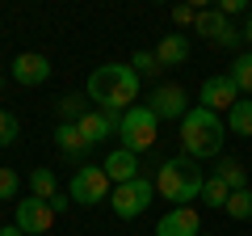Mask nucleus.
Listing matches in <instances>:
<instances>
[{"label":"nucleus","mask_w":252,"mask_h":236,"mask_svg":"<svg viewBox=\"0 0 252 236\" xmlns=\"http://www.w3.org/2000/svg\"><path fill=\"white\" fill-rule=\"evenodd\" d=\"M89 97L97 101L101 110H109V114H126V110L135 106V97H139V72L130 64H101V68H93V76H89Z\"/></svg>","instance_id":"obj_1"},{"label":"nucleus","mask_w":252,"mask_h":236,"mask_svg":"<svg viewBox=\"0 0 252 236\" xmlns=\"http://www.w3.org/2000/svg\"><path fill=\"white\" fill-rule=\"evenodd\" d=\"M223 139H227V127L223 118L206 106H193L185 118H181V148H185L189 160H210V156L223 152Z\"/></svg>","instance_id":"obj_2"},{"label":"nucleus","mask_w":252,"mask_h":236,"mask_svg":"<svg viewBox=\"0 0 252 236\" xmlns=\"http://www.w3.org/2000/svg\"><path fill=\"white\" fill-rule=\"evenodd\" d=\"M202 186H206V177H202L198 160H189V156H172L156 169V194L172 207H189L202 194Z\"/></svg>","instance_id":"obj_3"},{"label":"nucleus","mask_w":252,"mask_h":236,"mask_svg":"<svg viewBox=\"0 0 252 236\" xmlns=\"http://www.w3.org/2000/svg\"><path fill=\"white\" fill-rule=\"evenodd\" d=\"M118 139H122L126 152H147V148H156V139H160V118L152 114V106H130L122 114V122H118Z\"/></svg>","instance_id":"obj_4"},{"label":"nucleus","mask_w":252,"mask_h":236,"mask_svg":"<svg viewBox=\"0 0 252 236\" xmlns=\"http://www.w3.org/2000/svg\"><path fill=\"white\" fill-rule=\"evenodd\" d=\"M152 194H156V182L139 173L135 182L114 186V194H109V207H114V215H118V219H139L147 207H152Z\"/></svg>","instance_id":"obj_5"},{"label":"nucleus","mask_w":252,"mask_h":236,"mask_svg":"<svg viewBox=\"0 0 252 236\" xmlns=\"http://www.w3.org/2000/svg\"><path fill=\"white\" fill-rule=\"evenodd\" d=\"M109 177H105V169L101 164H80V169L72 173V186H67V194H72V202L76 207H97V202H105L109 194Z\"/></svg>","instance_id":"obj_6"},{"label":"nucleus","mask_w":252,"mask_h":236,"mask_svg":"<svg viewBox=\"0 0 252 236\" xmlns=\"http://www.w3.org/2000/svg\"><path fill=\"white\" fill-rule=\"evenodd\" d=\"M147 106H152L156 118H172V122L189 114V97H185L181 84H156L152 97H147Z\"/></svg>","instance_id":"obj_7"},{"label":"nucleus","mask_w":252,"mask_h":236,"mask_svg":"<svg viewBox=\"0 0 252 236\" xmlns=\"http://www.w3.org/2000/svg\"><path fill=\"white\" fill-rule=\"evenodd\" d=\"M193 26H198V34L206 38V42H215V46H235L240 42V30H235L219 9H198V21H193Z\"/></svg>","instance_id":"obj_8"},{"label":"nucleus","mask_w":252,"mask_h":236,"mask_svg":"<svg viewBox=\"0 0 252 236\" xmlns=\"http://www.w3.org/2000/svg\"><path fill=\"white\" fill-rule=\"evenodd\" d=\"M198 101H202L206 110H215V114H219V110H231L235 101H240V89H235V80H231L227 72H223V76H206V80H202Z\"/></svg>","instance_id":"obj_9"},{"label":"nucleus","mask_w":252,"mask_h":236,"mask_svg":"<svg viewBox=\"0 0 252 236\" xmlns=\"http://www.w3.org/2000/svg\"><path fill=\"white\" fill-rule=\"evenodd\" d=\"M9 76H13L17 84H26V89L46 84V80H51V59H46V55H34V51H21L17 59H13Z\"/></svg>","instance_id":"obj_10"},{"label":"nucleus","mask_w":252,"mask_h":236,"mask_svg":"<svg viewBox=\"0 0 252 236\" xmlns=\"http://www.w3.org/2000/svg\"><path fill=\"white\" fill-rule=\"evenodd\" d=\"M51 224H55L51 202H42V198H26V202H17V228H21L26 236H42V232H51Z\"/></svg>","instance_id":"obj_11"},{"label":"nucleus","mask_w":252,"mask_h":236,"mask_svg":"<svg viewBox=\"0 0 252 236\" xmlns=\"http://www.w3.org/2000/svg\"><path fill=\"white\" fill-rule=\"evenodd\" d=\"M156 236H202V219L193 207H172L168 215H160Z\"/></svg>","instance_id":"obj_12"},{"label":"nucleus","mask_w":252,"mask_h":236,"mask_svg":"<svg viewBox=\"0 0 252 236\" xmlns=\"http://www.w3.org/2000/svg\"><path fill=\"white\" fill-rule=\"evenodd\" d=\"M118 122H122V118L109 114V110H89V114H84L76 127H80V135L89 139V144H101V139L118 135Z\"/></svg>","instance_id":"obj_13"},{"label":"nucleus","mask_w":252,"mask_h":236,"mask_svg":"<svg viewBox=\"0 0 252 236\" xmlns=\"http://www.w3.org/2000/svg\"><path fill=\"white\" fill-rule=\"evenodd\" d=\"M101 169H105V177L114 186H126V182H135V177H139V156L126 152V148H118V152H109V160L101 164Z\"/></svg>","instance_id":"obj_14"},{"label":"nucleus","mask_w":252,"mask_h":236,"mask_svg":"<svg viewBox=\"0 0 252 236\" xmlns=\"http://www.w3.org/2000/svg\"><path fill=\"white\" fill-rule=\"evenodd\" d=\"M55 144H59V152L63 156H76V160H84V156H89V139L80 135V127H76V122H59V127H55Z\"/></svg>","instance_id":"obj_15"},{"label":"nucleus","mask_w":252,"mask_h":236,"mask_svg":"<svg viewBox=\"0 0 252 236\" xmlns=\"http://www.w3.org/2000/svg\"><path fill=\"white\" fill-rule=\"evenodd\" d=\"M156 59H160V68H177L189 59V38L185 34H168L160 46H156Z\"/></svg>","instance_id":"obj_16"},{"label":"nucleus","mask_w":252,"mask_h":236,"mask_svg":"<svg viewBox=\"0 0 252 236\" xmlns=\"http://www.w3.org/2000/svg\"><path fill=\"white\" fill-rule=\"evenodd\" d=\"M227 131L240 135V139L252 135V101H248V97H240L231 110H227Z\"/></svg>","instance_id":"obj_17"},{"label":"nucleus","mask_w":252,"mask_h":236,"mask_svg":"<svg viewBox=\"0 0 252 236\" xmlns=\"http://www.w3.org/2000/svg\"><path fill=\"white\" fill-rule=\"evenodd\" d=\"M30 190H34V198L51 202L55 194H59V177H55L51 169H34V173H30Z\"/></svg>","instance_id":"obj_18"},{"label":"nucleus","mask_w":252,"mask_h":236,"mask_svg":"<svg viewBox=\"0 0 252 236\" xmlns=\"http://www.w3.org/2000/svg\"><path fill=\"white\" fill-rule=\"evenodd\" d=\"M227 198H231V186H227L219 173H210L206 186H202V202H206V207H219V211H223V207H227Z\"/></svg>","instance_id":"obj_19"},{"label":"nucleus","mask_w":252,"mask_h":236,"mask_svg":"<svg viewBox=\"0 0 252 236\" xmlns=\"http://www.w3.org/2000/svg\"><path fill=\"white\" fill-rule=\"evenodd\" d=\"M215 173L223 177L227 186H231V194H235V190H248V173H244V164H240V160H219V164H215Z\"/></svg>","instance_id":"obj_20"},{"label":"nucleus","mask_w":252,"mask_h":236,"mask_svg":"<svg viewBox=\"0 0 252 236\" xmlns=\"http://www.w3.org/2000/svg\"><path fill=\"white\" fill-rule=\"evenodd\" d=\"M227 76L235 80V89H240V93H252V51H244L240 59L231 64V72H227Z\"/></svg>","instance_id":"obj_21"},{"label":"nucleus","mask_w":252,"mask_h":236,"mask_svg":"<svg viewBox=\"0 0 252 236\" xmlns=\"http://www.w3.org/2000/svg\"><path fill=\"white\" fill-rule=\"evenodd\" d=\"M223 211H227L231 219H252V186H248V190H235L231 198H227Z\"/></svg>","instance_id":"obj_22"},{"label":"nucleus","mask_w":252,"mask_h":236,"mask_svg":"<svg viewBox=\"0 0 252 236\" xmlns=\"http://www.w3.org/2000/svg\"><path fill=\"white\" fill-rule=\"evenodd\" d=\"M130 68L139 72V80H143V76H160V72H164L160 59H156V51H135V55H130Z\"/></svg>","instance_id":"obj_23"},{"label":"nucleus","mask_w":252,"mask_h":236,"mask_svg":"<svg viewBox=\"0 0 252 236\" xmlns=\"http://www.w3.org/2000/svg\"><path fill=\"white\" fill-rule=\"evenodd\" d=\"M17 135H21V122H17V114H9V110H0V148L17 144Z\"/></svg>","instance_id":"obj_24"},{"label":"nucleus","mask_w":252,"mask_h":236,"mask_svg":"<svg viewBox=\"0 0 252 236\" xmlns=\"http://www.w3.org/2000/svg\"><path fill=\"white\" fill-rule=\"evenodd\" d=\"M84 114H89V106H84L80 97H59V118L63 122H80Z\"/></svg>","instance_id":"obj_25"},{"label":"nucleus","mask_w":252,"mask_h":236,"mask_svg":"<svg viewBox=\"0 0 252 236\" xmlns=\"http://www.w3.org/2000/svg\"><path fill=\"white\" fill-rule=\"evenodd\" d=\"M17 190H21V177L13 169H0V202H9Z\"/></svg>","instance_id":"obj_26"},{"label":"nucleus","mask_w":252,"mask_h":236,"mask_svg":"<svg viewBox=\"0 0 252 236\" xmlns=\"http://www.w3.org/2000/svg\"><path fill=\"white\" fill-rule=\"evenodd\" d=\"M172 21H177V26H193V21H198V9H193V4H177V9H172Z\"/></svg>","instance_id":"obj_27"},{"label":"nucleus","mask_w":252,"mask_h":236,"mask_svg":"<svg viewBox=\"0 0 252 236\" xmlns=\"http://www.w3.org/2000/svg\"><path fill=\"white\" fill-rule=\"evenodd\" d=\"M219 13H223V17H235V13H244V0H223Z\"/></svg>","instance_id":"obj_28"},{"label":"nucleus","mask_w":252,"mask_h":236,"mask_svg":"<svg viewBox=\"0 0 252 236\" xmlns=\"http://www.w3.org/2000/svg\"><path fill=\"white\" fill-rule=\"evenodd\" d=\"M67 207H72V194H55V198H51V211H55V215H59V211H67Z\"/></svg>","instance_id":"obj_29"},{"label":"nucleus","mask_w":252,"mask_h":236,"mask_svg":"<svg viewBox=\"0 0 252 236\" xmlns=\"http://www.w3.org/2000/svg\"><path fill=\"white\" fill-rule=\"evenodd\" d=\"M0 236H26V232H21V228L13 224V228H0Z\"/></svg>","instance_id":"obj_30"},{"label":"nucleus","mask_w":252,"mask_h":236,"mask_svg":"<svg viewBox=\"0 0 252 236\" xmlns=\"http://www.w3.org/2000/svg\"><path fill=\"white\" fill-rule=\"evenodd\" d=\"M244 38H248V46H252V13H248V26H244Z\"/></svg>","instance_id":"obj_31"},{"label":"nucleus","mask_w":252,"mask_h":236,"mask_svg":"<svg viewBox=\"0 0 252 236\" xmlns=\"http://www.w3.org/2000/svg\"><path fill=\"white\" fill-rule=\"evenodd\" d=\"M0 89H4V76H0Z\"/></svg>","instance_id":"obj_32"},{"label":"nucleus","mask_w":252,"mask_h":236,"mask_svg":"<svg viewBox=\"0 0 252 236\" xmlns=\"http://www.w3.org/2000/svg\"><path fill=\"white\" fill-rule=\"evenodd\" d=\"M202 236H206V232H202ZM210 236H215V232H210Z\"/></svg>","instance_id":"obj_33"}]
</instances>
